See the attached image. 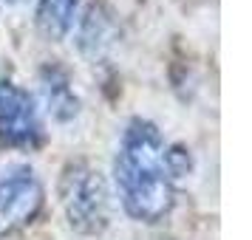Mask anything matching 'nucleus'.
Instances as JSON below:
<instances>
[{
	"label": "nucleus",
	"mask_w": 252,
	"mask_h": 240,
	"mask_svg": "<svg viewBox=\"0 0 252 240\" xmlns=\"http://www.w3.org/2000/svg\"><path fill=\"white\" fill-rule=\"evenodd\" d=\"M122 206L133 220L159 223L176 201V175L170 170V144L148 119H133L122 133L114 161Z\"/></svg>",
	"instance_id": "obj_1"
},
{
	"label": "nucleus",
	"mask_w": 252,
	"mask_h": 240,
	"mask_svg": "<svg viewBox=\"0 0 252 240\" xmlns=\"http://www.w3.org/2000/svg\"><path fill=\"white\" fill-rule=\"evenodd\" d=\"M60 201L71 226L82 235H99L108 226V192L99 170L85 161H71L60 178Z\"/></svg>",
	"instance_id": "obj_2"
},
{
	"label": "nucleus",
	"mask_w": 252,
	"mask_h": 240,
	"mask_svg": "<svg viewBox=\"0 0 252 240\" xmlns=\"http://www.w3.org/2000/svg\"><path fill=\"white\" fill-rule=\"evenodd\" d=\"M43 206V187L32 170H20L0 181V238L23 229Z\"/></svg>",
	"instance_id": "obj_3"
},
{
	"label": "nucleus",
	"mask_w": 252,
	"mask_h": 240,
	"mask_svg": "<svg viewBox=\"0 0 252 240\" xmlns=\"http://www.w3.org/2000/svg\"><path fill=\"white\" fill-rule=\"evenodd\" d=\"M0 138L6 144H37L40 141V119L32 93L20 85L0 82Z\"/></svg>",
	"instance_id": "obj_4"
},
{
	"label": "nucleus",
	"mask_w": 252,
	"mask_h": 240,
	"mask_svg": "<svg viewBox=\"0 0 252 240\" xmlns=\"http://www.w3.org/2000/svg\"><path fill=\"white\" fill-rule=\"evenodd\" d=\"M77 12H80V0H40L37 3V28H40V34L51 40V43H60L74 28Z\"/></svg>",
	"instance_id": "obj_5"
},
{
	"label": "nucleus",
	"mask_w": 252,
	"mask_h": 240,
	"mask_svg": "<svg viewBox=\"0 0 252 240\" xmlns=\"http://www.w3.org/2000/svg\"><path fill=\"white\" fill-rule=\"evenodd\" d=\"M43 88H46V99H48V110L57 116V119H71V116L77 113L80 107H77V96L71 93L68 88V77L63 74L60 68H46L43 71Z\"/></svg>",
	"instance_id": "obj_6"
}]
</instances>
